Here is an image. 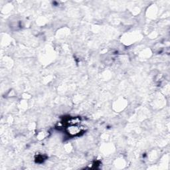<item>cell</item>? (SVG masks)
Wrapping results in <instances>:
<instances>
[{"mask_svg":"<svg viewBox=\"0 0 170 170\" xmlns=\"http://www.w3.org/2000/svg\"><path fill=\"white\" fill-rule=\"evenodd\" d=\"M80 130H80V128H79V126H76V124H72L70 126V127L69 126V127L67 128L68 133H69V134L73 135V136L79 134L80 132Z\"/></svg>","mask_w":170,"mask_h":170,"instance_id":"obj_1","label":"cell"}]
</instances>
